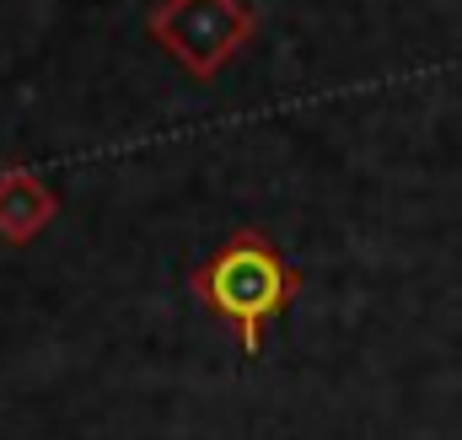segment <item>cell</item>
<instances>
[{
	"label": "cell",
	"mask_w": 462,
	"mask_h": 440,
	"mask_svg": "<svg viewBox=\"0 0 462 440\" xmlns=\"http://www.w3.org/2000/svg\"><path fill=\"white\" fill-rule=\"evenodd\" d=\"M145 32L172 54L194 81H216L231 60L253 43L258 16L247 0H156L145 11Z\"/></svg>",
	"instance_id": "cell-2"
},
{
	"label": "cell",
	"mask_w": 462,
	"mask_h": 440,
	"mask_svg": "<svg viewBox=\"0 0 462 440\" xmlns=\"http://www.w3.org/2000/svg\"><path fill=\"white\" fill-rule=\"evenodd\" d=\"M189 290L199 296V307H210L231 333L242 360L258 354L263 328L274 317H285V307L301 290V269L285 263V252L263 236V231H231L226 242L189 274Z\"/></svg>",
	"instance_id": "cell-1"
},
{
	"label": "cell",
	"mask_w": 462,
	"mask_h": 440,
	"mask_svg": "<svg viewBox=\"0 0 462 440\" xmlns=\"http://www.w3.org/2000/svg\"><path fill=\"white\" fill-rule=\"evenodd\" d=\"M54 215H60V199H54V188L38 172H27V167H5L0 172V236L5 242L27 247Z\"/></svg>",
	"instance_id": "cell-3"
}]
</instances>
